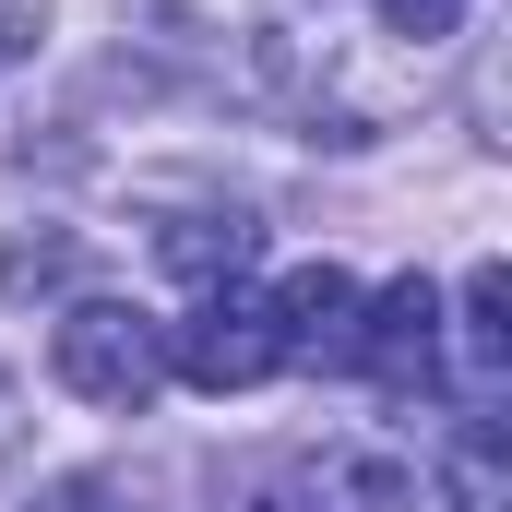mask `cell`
<instances>
[{
	"mask_svg": "<svg viewBox=\"0 0 512 512\" xmlns=\"http://www.w3.org/2000/svg\"><path fill=\"white\" fill-rule=\"evenodd\" d=\"M167 370L203 393H251L286 370V346H274V310H262L251 286H215V298H191V322L167 334Z\"/></svg>",
	"mask_w": 512,
	"mask_h": 512,
	"instance_id": "cell-2",
	"label": "cell"
},
{
	"mask_svg": "<svg viewBox=\"0 0 512 512\" xmlns=\"http://www.w3.org/2000/svg\"><path fill=\"white\" fill-rule=\"evenodd\" d=\"M155 251H167V274H179L191 298H215V286H239V274L262 262V227L251 215H179Z\"/></svg>",
	"mask_w": 512,
	"mask_h": 512,
	"instance_id": "cell-5",
	"label": "cell"
},
{
	"mask_svg": "<svg viewBox=\"0 0 512 512\" xmlns=\"http://www.w3.org/2000/svg\"><path fill=\"white\" fill-rule=\"evenodd\" d=\"M346 370H370L382 393H417V382H441V286H429V274H393L382 298H358Z\"/></svg>",
	"mask_w": 512,
	"mask_h": 512,
	"instance_id": "cell-3",
	"label": "cell"
},
{
	"mask_svg": "<svg viewBox=\"0 0 512 512\" xmlns=\"http://www.w3.org/2000/svg\"><path fill=\"white\" fill-rule=\"evenodd\" d=\"M274 346H286V370H346V334H358V274L346 262H298V274H274Z\"/></svg>",
	"mask_w": 512,
	"mask_h": 512,
	"instance_id": "cell-4",
	"label": "cell"
},
{
	"mask_svg": "<svg viewBox=\"0 0 512 512\" xmlns=\"http://www.w3.org/2000/svg\"><path fill=\"white\" fill-rule=\"evenodd\" d=\"M453 24H465V0H382V36H393V48H417V60L453 48Z\"/></svg>",
	"mask_w": 512,
	"mask_h": 512,
	"instance_id": "cell-8",
	"label": "cell"
},
{
	"mask_svg": "<svg viewBox=\"0 0 512 512\" xmlns=\"http://www.w3.org/2000/svg\"><path fill=\"white\" fill-rule=\"evenodd\" d=\"M36 24H48V0H0V72L36 48Z\"/></svg>",
	"mask_w": 512,
	"mask_h": 512,
	"instance_id": "cell-11",
	"label": "cell"
},
{
	"mask_svg": "<svg viewBox=\"0 0 512 512\" xmlns=\"http://www.w3.org/2000/svg\"><path fill=\"white\" fill-rule=\"evenodd\" d=\"M453 346H465V382H501V370H512V274H501V262H477V274H465Z\"/></svg>",
	"mask_w": 512,
	"mask_h": 512,
	"instance_id": "cell-6",
	"label": "cell"
},
{
	"mask_svg": "<svg viewBox=\"0 0 512 512\" xmlns=\"http://www.w3.org/2000/svg\"><path fill=\"white\" fill-rule=\"evenodd\" d=\"M48 370L84 405H155L167 393V322H143L131 298H72L48 334Z\"/></svg>",
	"mask_w": 512,
	"mask_h": 512,
	"instance_id": "cell-1",
	"label": "cell"
},
{
	"mask_svg": "<svg viewBox=\"0 0 512 512\" xmlns=\"http://www.w3.org/2000/svg\"><path fill=\"white\" fill-rule=\"evenodd\" d=\"M441 489H453V512H512V465H501V417H465V429L441 441Z\"/></svg>",
	"mask_w": 512,
	"mask_h": 512,
	"instance_id": "cell-7",
	"label": "cell"
},
{
	"mask_svg": "<svg viewBox=\"0 0 512 512\" xmlns=\"http://www.w3.org/2000/svg\"><path fill=\"white\" fill-rule=\"evenodd\" d=\"M36 512H131V489H108V477H60Z\"/></svg>",
	"mask_w": 512,
	"mask_h": 512,
	"instance_id": "cell-10",
	"label": "cell"
},
{
	"mask_svg": "<svg viewBox=\"0 0 512 512\" xmlns=\"http://www.w3.org/2000/svg\"><path fill=\"white\" fill-rule=\"evenodd\" d=\"M36 286H72V239H12L0 251V298H36Z\"/></svg>",
	"mask_w": 512,
	"mask_h": 512,
	"instance_id": "cell-9",
	"label": "cell"
},
{
	"mask_svg": "<svg viewBox=\"0 0 512 512\" xmlns=\"http://www.w3.org/2000/svg\"><path fill=\"white\" fill-rule=\"evenodd\" d=\"M12 441H24V417H12V382H0V453H12Z\"/></svg>",
	"mask_w": 512,
	"mask_h": 512,
	"instance_id": "cell-12",
	"label": "cell"
}]
</instances>
